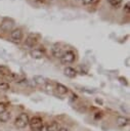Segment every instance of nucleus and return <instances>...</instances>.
<instances>
[{"label": "nucleus", "instance_id": "obj_18", "mask_svg": "<svg viewBox=\"0 0 130 131\" xmlns=\"http://www.w3.org/2000/svg\"><path fill=\"white\" fill-rule=\"evenodd\" d=\"M119 80H120V81H121V83H122V84H124V85H127V84H128V83H127V80H126L125 78H123V77H120V78H119Z\"/></svg>", "mask_w": 130, "mask_h": 131}, {"label": "nucleus", "instance_id": "obj_1", "mask_svg": "<svg viewBox=\"0 0 130 131\" xmlns=\"http://www.w3.org/2000/svg\"><path fill=\"white\" fill-rule=\"evenodd\" d=\"M29 121H30V119H29L28 114L21 113V114H19V115L16 117V119H15V121H14V125H15L17 128L23 129V128H26V127L29 125Z\"/></svg>", "mask_w": 130, "mask_h": 131}, {"label": "nucleus", "instance_id": "obj_10", "mask_svg": "<svg viewBox=\"0 0 130 131\" xmlns=\"http://www.w3.org/2000/svg\"><path fill=\"white\" fill-rule=\"evenodd\" d=\"M51 50H52V54H53L55 57H59V58H60L61 55H62V53H63L62 50H61V48H60L57 44H55V45L52 47Z\"/></svg>", "mask_w": 130, "mask_h": 131}, {"label": "nucleus", "instance_id": "obj_7", "mask_svg": "<svg viewBox=\"0 0 130 131\" xmlns=\"http://www.w3.org/2000/svg\"><path fill=\"white\" fill-rule=\"evenodd\" d=\"M31 56L35 59H41L44 56V52L40 49H33L31 50Z\"/></svg>", "mask_w": 130, "mask_h": 131}, {"label": "nucleus", "instance_id": "obj_22", "mask_svg": "<svg viewBox=\"0 0 130 131\" xmlns=\"http://www.w3.org/2000/svg\"><path fill=\"white\" fill-rule=\"evenodd\" d=\"M126 63H127V64H126V66H127V67H128V66H129V59H126Z\"/></svg>", "mask_w": 130, "mask_h": 131}, {"label": "nucleus", "instance_id": "obj_9", "mask_svg": "<svg viewBox=\"0 0 130 131\" xmlns=\"http://www.w3.org/2000/svg\"><path fill=\"white\" fill-rule=\"evenodd\" d=\"M59 129V126L56 122L52 121V122H49L47 125H46V131H58Z\"/></svg>", "mask_w": 130, "mask_h": 131}, {"label": "nucleus", "instance_id": "obj_6", "mask_svg": "<svg viewBox=\"0 0 130 131\" xmlns=\"http://www.w3.org/2000/svg\"><path fill=\"white\" fill-rule=\"evenodd\" d=\"M116 124H117V126H119V127H126V126L129 125V119L126 118V117L120 116V117L117 118Z\"/></svg>", "mask_w": 130, "mask_h": 131}, {"label": "nucleus", "instance_id": "obj_5", "mask_svg": "<svg viewBox=\"0 0 130 131\" xmlns=\"http://www.w3.org/2000/svg\"><path fill=\"white\" fill-rule=\"evenodd\" d=\"M10 37H11V39H13L16 42L20 41V39L23 38V32H21V30L20 29H14V30H12L11 33H10Z\"/></svg>", "mask_w": 130, "mask_h": 131}, {"label": "nucleus", "instance_id": "obj_23", "mask_svg": "<svg viewBox=\"0 0 130 131\" xmlns=\"http://www.w3.org/2000/svg\"><path fill=\"white\" fill-rule=\"evenodd\" d=\"M97 0H92V3H94V2H96Z\"/></svg>", "mask_w": 130, "mask_h": 131}, {"label": "nucleus", "instance_id": "obj_17", "mask_svg": "<svg viewBox=\"0 0 130 131\" xmlns=\"http://www.w3.org/2000/svg\"><path fill=\"white\" fill-rule=\"evenodd\" d=\"M0 72L1 73H3V74H10V71L9 70H7L6 68H4V67H0Z\"/></svg>", "mask_w": 130, "mask_h": 131}, {"label": "nucleus", "instance_id": "obj_19", "mask_svg": "<svg viewBox=\"0 0 130 131\" xmlns=\"http://www.w3.org/2000/svg\"><path fill=\"white\" fill-rule=\"evenodd\" d=\"M124 9H125V11H126L127 13H129V10H130V8H129V3H126V4H125Z\"/></svg>", "mask_w": 130, "mask_h": 131}, {"label": "nucleus", "instance_id": "obj_20", "mask_svg": "<svg viewBox=\"0 0 130 131\" xmlns=\"http://www.w3.org/2000/svg\"><path fill=\"white\" fill-rule=\"evenodd\" d=\"M83 3L84 4H90V3H92V0H83Z\"/></svg>", "mask_w": 130, "mask_h": 131}, {"label": "nucleus", "instance_id": "obj_21", "mask_svg": "<svg viewBox=\"0 0 130 131\" xmlns=\"http://www.w3.org/2000/svg\"><path fill=\"white\" fill-rule=\"evenodd\" d=\"M58 131H69L67 128H64V127H61V128H59L58 129Z\"/></svg>", "mask_w": 130, "mask_h": 131}, {"label": "nucleus", "instance_id": "obj_11", "mask_svg": "<svg viewBox=\"0 0 130 131\" xmlns=\"http://www.w3.org/2000/svg\"><path fill=\"white\" fill-rule=\"evenodd\" d=\"M33 80H34V82H35L36 84H38V85H43V84L46 83V79H45L43 76H41V75H35V76L33 77Z\"/></svg>", "mask_w": 130, "mask_h": 131}, {"label": "nucleus", "instance_id": "obj_15", "mask_svg": "<svg viewBox=\"0 0 130 131\" xmlns=\"http://www.w3.org/2000/svg\"><path fill=\"white\" fill-rule=\"evenodd\" d=\"M109 3L114 7H118L121 4V0H109Z\"/></svg>", "mask_w": 130, "mask_h": 131}, {"label": "nucleus", "instance_id": "obj_14", "mask_svg": "<svg viewBox=\"0 0 130 131\" xmlns=\"http://www.w3.org/2000/svg\"><path fill=\"white\" fill-rule=\"evenodd\" d=\"M26 44L29 46V47H34V45L37 44V40L33 37H28V39L26 40Z\"/></svg>", "mask_w": 130, "mask_h": 131}, {"label": "nucleus", "instance_id": "obj_4", "mask_svg": "<svg viewBox=\"0 0 130 131\" xmlns=\"http://www.w3.org/2000/svg\"><path fill=\"white\" fill-rule=\"evenodd\" d=\"M12 26H13V21L11 19L3 18L2 21H1V25H0V28H1V30L5 31V32H8V31H11Z\"/></svg>", "mask_w": 130, "mask_h": 131}, {"label": "nucleus", "instance_id": "obj_2", "mask_svg": "<svg viewBox=\"0 0 130 131\" xmlns=\"http://www.w3.org/2000/svg\"><path fill=\"white\" fill-rule=\"evenodd\" d=\"M29 125L31 127V130L33 131H41L44 127L43 120L40 117H34L29 121Z\"/></svg>", "mask_w": 130, "mask_h": 131}, {"label": "nucleus", "instance_id": "obj_13", "mask_svg": "<svg viewBox=\"0 0 130 131\" xmlns=\"http://www.w3.org/2000/svg\"><path fill=\"white\" fill-rule=\"evenodd\" d=\"M9 119H10V113L9 112L5 111L4 113L0 114V122L1 123H6Z\"/></svg>", "mask_w": 130, "mask_h": 131}, {"label": "nucleus", "instance_id": "obj_3", "mask_svg": "<svg viewBox=\"0 0 130 131\" xmlns=\"http://www.w3.org/2000/svg\"><path fill=\"white\" fill-rule=\"evenodd\" d=\"M75 58H76L75 53H74L73 51L69 50V51H66V52L62 53V55H61V57H60V61H61V63H63V64L72 63V62L75 60Z\"/></svg>", "mask_w": 130, "mask_h": 131}, {"label": "nucleus", "instance_id": "obj_12", "mask_svg": "<svg viewBox=\"0 0 130 131\" xmlns=\"http://www.w3.org/2000/svg\"><path fill=\"white\" fill-rule=\"evenodd\" d=\"M56 91L58 92V94L63 95V94H67V93H68L69 89H68L64 85H62V84H60V83H57V84H56Z\"/></svg>", "mask_w": 130, "mask_h": 131}, {"label": "nucleus", "instance_id": "obj_16", "mask_svg": "<svg viewBox=\"0 0 130 131\" xmlns=\"http://www.w3.org/2000/svg\"><path fill=\"white\" fill-rule=\"evenodd\" d=\"M6 108H7V104L5 102H0V114L4 113L6 111Z\"/></svg>", "mask_w": 130, "mask_h": 131}, {"label": "nucleus", "instance_id": "obj_8", "mask_svg": "<svg viewBox=\"0 0 130 131\" xmlns=\"http://www.w3.org/2000/svg\"><path fill=\"white\" fill-rule=\"evenodd\" d=\"M63 73H64V75H66L67 77H69V78H75V77L77 76L76 70L73 69V68H71V67H67V68L63 70Z\"/></svg>", "mask_w": 130, "mask_h": 131}]
</instances>
